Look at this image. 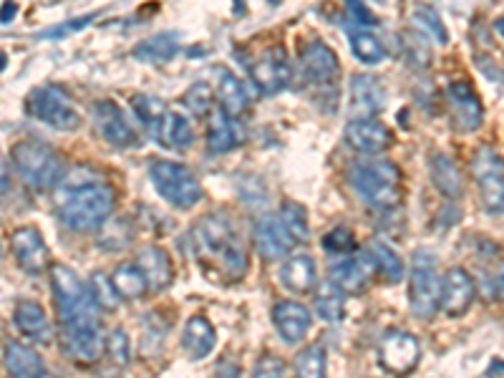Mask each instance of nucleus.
Wrapping results in <instances>:
<instances>
[{
	"mask_svg": "<svg viewBox=\"0 0 504 378\" xmlns=\"http://www.w3.org/2000/svg\"><path fill=\"white\" fill-rule=\"evenodd\" d=\"M11 157L18 175L23 176L25 184L33 189H56L68 175L61 157L50 149L49 144L36 141V139L18 141L13 147Z\"/></svg>",
	"mask_w": 504,
	"mask_h": 378,
	"instance_id": "obj_4",
	"label": "nucleus"
},
{
	"mask_svg": "<svg viewBox=\"0 0 504 378\" xmlns=\"http://www.w3.org/2000/svg\"><path fill=\"white\" fill-rule=\"evenodd\" d=\"M280 280L290 292L308 295L318 285V265L310 255H290L280 267Z\"/></svg>",
	"mask_w": 504,
	"mask_h": 378,
	"instance_id": "obj_23",
	"label": "nucleus"
},
{
	"mask_svg": "<svg viewBox=\"0 0 504 378\" xmlns=\"http://www.w3.org/2000/svg\"><path fill=\"white\" fill-rule=\"evenodd\" d=\"M494 33H497V36L504 40V15H502V18H497V21H494Z\"/></svg>",
	"mask_w": 504,
	"mask_h": 378,
	"instance_id": "obj_49",
	"label": "nucleus"
},
{
	"mask_svg": "<svg viewBox=\"0 0 504 378\" xmlns=\"http://www.w3.org/2000/svg\"><path fill=\"white\" fill-rule=\"evenodd\" d=\"M491 172H504V159L491 147H479L472 159V175L482 176Z\"/></svg>",
	"mask_w": 504,
	"mask_h": 378,
	"instance_id": "obj_45",
	"label": "nucleus"
},
{
	"mask_svg": "<svg viewBox=\"0 0 504 378\" xmlns=\"http://www.w3.org/2000/svg\"><path fill=\"white\" fill-rule=\"evenodd\" d=\"M176 50H179V36L172 31H164V33H154V36L139 40L131 56L144 63H164L175 58Z\"/></svg>",
	"mask_w": 504,
	"mask_h": 378,
	"instance_id": "obj_30",
	"label": "nucleus"
},
{
	"mask_svg": "<svg viewBox=\"0 0 504 378\" xmlns=\"http://www.w3.org/2000/svg\"><path fill=\"white\" fill-rule=\"evenodd\" d=\"M273 323L277 328V336L285 340L288 346H295V343H301L308 336L313 315L302 302L280 301L275 305V310H273Z\"/></svg>",
	"mask_w": 504,
	"mask_h": 378,
	"instance_id": "obj_20",
	"label": "nucleus"
},
{
	"mask_svg": "<svg viewBox=\"0 0 504 378\" xmlns=\"http://www.w3.org/2000/svg\"><path fill=\"white\" fill-rule=\"evenodd\" d=\"M346 290L336 285L330 277H328L326 283H320V285H315V298H313V308L315 313L320 315L323 320L328 323H338L343 313H346V295H343Z\"/></svg>",
	"mask_w": 504,
	"mask_h": 378,
	"instance_id": "obj_32",
	"label": "nucleus"
},
{
	"mask_svg": "<svg viewBox=\"0 0 504 378\" xmlns=\"http://www.w3.org/2000/svg\"><path fill=\"white\" fill-rule=\"evenodd\" d=\"M113 288L119 290L122 301H139L147 295L149 280L144 275V270L139 267V263H122L116 265V270L112 273Z\"/></svg>",
	"mask_w": 504,
	"mask_h": 378,
	"instance_id": "obj_31",
	"label": "nucleus"
},
{
	"mask_svg": "<svg viewBox=\"0 0 504 378\" xmlns=\"http://www.w3.org/2000/svg\"><path fill=\"white\" fill-rule=\"evenodd\" d=\"M441 288L444 277L436 275V257L434 252L421 248L411 257V277H409V305L416 318L428 320L441 308Z\"/></svg>",
	"mask_w": 504,
	"mask_h": 378,
	"instance_id": "obj_7",
	"label": "nucleus"
},
{
	"mask_svg": "<svg viewBox=\"0 0 504 378\" xmlns=\"http://www.w3.org/2000/svg\"><path fill=\"white\" fill-rule=\"evenodd\" d=\"M280 220H283V225L288 227V232L295 238V242H305L310 238V220H308V212H305L301 202H283L280 204Z\"/></svg>",
	"mask_w": 504,
	"mask_h": 378,
	"instance_id": "obj_36",
	"label": "nucleus"
},
{
	"mask_svg": "<svg viewBox=\"0 0 504 378\" xmlns=\"http://www.w3.org/2000/svg\"><path fill=\"white\" fill-rule=\"evenodd\" d=\"M255 245L257 252L263 255L265 260H280L292 252V248L298 245L295 238L288 232V227L283 225L280 214H263L255 225Z\"/></svg>",
	"mask_w": 504,
	"mask_h": 378,
	"instance_id": "obj_16",
	"label": "nucleus"
},
{
	"mask_svg": "<svg viewBox=\"0 0 504 378\" xmlns=\"http://www.w3.org/2000/svg\"><path fill=\"white\" fill-rule=\"evenodd\" d=\"M255 88L263 96H275L290 84V58L283 46L263 50L250 66Z\"/></svg>",
	"mask_w": 504,
	"mask_h": 378,
	"instance_id": "obj_11",
	"label": "nucleus"
},
{
	"mask_svg": "<svg viewBox=\"0 0 504 378\" xmlns=\"http://www.w3.org/2000/svg\"><path fill=\"white\" fill-rule=\"evenodd\" d=\"M106 356L119 368L131 364V343H129V336L124 333V328H113L112 333L106 336Z\"/></svg>",
	"mask_w": 504,
	"mask_h": 378,
	"instance_id": "obj_42",
	"label": "nucleus"
},
{
	"mask_svg": "<svg viewBox=\"0 0 504 378\" xmlns=\"http://www.w3.org/2000/svg\"><path fill=\"white\" fill-rule=\"evenodd\" d=\"M288 365L285 361H280L277 356H263L257 365H255V376L267 378V376H285Z\"/></svg>",
	"mask_w": 504,
	"mask_h": 378,
	"instance_id": "obj_46",
	"label": "nucleus"
},
{
	"mask_svg": "<svg viewBox=\"0 0 504 378\" xmlns=\"http://www.w3.org/2000/svg\"><path fill=\"white\" fill-rule=\"evenodd\" d=\"M131 112L137 113V119L144 126L149 129H157V124L162 122V116L166 113V106H164L162 99L151 96V94H137L131 99Z\"/></svg>",
	"mask_w": 504,
	"mask_h": 378,
	"instance_id": "obj_38",
	"label": "nucleus"
},
{
	"mask_svg": "<svg viewBox=\"0 0 504 378\" xmlns=\"http://www.w3.org/2000/svg\"><path fill=\"white\" fill-rule=\"evenodd\" d=\"M154 137L162 144L164 149H189L194 144V131H192V124L187 122V116L175 112H166L162 116V122L154 129Z\"/></svg>",
	"mask_w": 504,
	"mask_h": 378,
	"instance_id": "obj_28",
	"label": "nucleus"
},
{
	"mask_svg": "<svg viewBox=\"0 0 504 378\" xmlns=\"http://www.w3.org/2000/svg\"><path fill=\"white\" fill-rule=\"evenodd\" d=\"M386 88L376 76L358 74L351 78V113L353 119H371L383 112Z\"/></svg>",
	"mask_w": 504,
	"mask_h": 378,
	"instance_id": "obj_19",
	"label": "nucleus"
},
{
	"mask_svg": "<svg viewBox=\"0 0 504 378\" xmlns=\"http://www.w3.org/2000/svg\"><path fill=\"white\" fill-rule=\"evenodd\" d=\"M474 280L466 273L464 267H452L444 275V288H441V310L449 318H459L464 315L472 302H474Z\"/></svg>",
	"mask_w": 504,
	"mask_h": 378,
	"instance_id": "obj_18",
	"label": "nucleus"
},
{
	"mask_svg": "<svg viewBox=\"0 0 504 378\" xmlns=\"http://www.w3.org/2000/svg\"><path fill=\"white\" fill-rule=\"evenodd\" d=\"M346 141L351 149L361 151V154H381L391 147L393 134L383 122H378L376 116L353 119L351 124H346Z\"/></svg>",
	"mask_w": 504,
	"mask_h": 378,
	"instance_id": "obj_17",
	"label": "nucleus"
},
{
	"mask_svg": "<svg viewBox=\"0 0 504 378\" xmlns=\"http://www.w3.org/2000/svg\"><path fill=\"white\" fill-rule=\"evenodd\" d=\"M91 116H94V124L96 131L101 134L104 141H109L112 147L119 149H129L137 144V131L131 129L126 113L119 109V104L112 99H101L91 106Z\"/></svg>",
	"mask_w": 504,
	"mask_h": 378,
	"instance_id": "obj_12",
	"label": "nucleus"
},
{
	"mask_svg": "<svg viewBox=\"0 0 504 378\" xmlns=\"http://www.w3.org/2000/svg\"><path fill=\"white\" fill-rule=\"evenodd\" d=\"M88 288L94 292V298L99 302L101 310H113L119 301H122V295H119V290L113 288V280L112 275H104V273H96V275L88 280Z\"/></svg>",
	"mask_w": 504,
	"mask_h": 378,
	"instance_id": "obj_41",
	"label": "nucleus"
},
{
	"mask_svg": "<svg viewBox=\"0 0 504 378\" xmlns=\"http://www.w3.org/2000/svg\"><path fill=\"white\" fill-rule=\"evenodd\" d=\"M189 255L202 273L222 285L239 283L248 273V252L225 214L210 212L200 217L187 235Z\"/></svg>",
	"mask_w": 504,
	"mask_h": 378,
	"instance_id": "obj_1",
	"label": "nucleus"
},
{
	"mask_svg": "<svg viewBox=\"0 0 504 378\" xmlns=\"http://www.w3.org/2000/svg\"><path fill=\"white\" fill-rule=\"evenodd\" d=\"M374 270H376V263H374L371 250L356 252V257H348V260L330 267V280L346 292H361L368 285V280L374 277Z\"/></svg>",
	"mask_w": 504,
	"mask_h": 378,
	"instance_id": "obj_22",
	"label": "nucleus"
},
{
	"mask_svg": "<svg viewBox=\"0 0 504 378\" xmlns=\"http://www.w3.org/2000/svg\"><path fill=\"white\" fill-rule=\"evenodd\" d=\"M418 358H421V346L406 330H389L378 343V361L383 365V371H389L393 376L411 374L418 365Z\"/></svg>",
	"mask_w": 504,
	"mask_h": 378,
	"instance_id": "obj_10",
	"label": "nucleus"
},
{
	"mask_svg": "<svg viewBox=\"0 0 504 378\" xmlns=\"http://www.w3.org/2000/svg\"><path fill=\"white\" fill-rule=\"evenodd\" d=\"M497 290H500V295H502V301H504V273L497 277Z\"/></svg>",
	"mask_w": 504,
	"mask_h": 378,
	"instance_id": "obj_51",
	"label": "nucleus"
},
{
	"mask_svg": "<svg viewBox=\"0 0 504 378\" xmlns=\"http://www.w3.org/2000/svg\"><path fill=\"white\" fill-rule=\"evenodd\" d=\"M497 371H504V364H500V361H497V364H491L490 368H487V376H490V374H497Z\"/></svg>",
	"mask_w": 504,
	"mask_h": 378,
	"instance_id": "obj_50",
	"label": "nucleus"
},
{
	"mask_svg": "<svg viewBox=\"0 0 504 378\" xmlns=\"http://www.w3.org/2000/svg\"><path fill=\"white\" fill-rule=\"evenodd\" d=\"M301 66L305 78L315 84V86H323L338 78L340 61L336 56V50L328 46L326 40L313 38L310 43H305V49L301 53Z\"/></svg>",
	"mask_w": 504,
	"mask_h": 378,
	"instance_id": "obj_15",
	"label": "nucleus"
},
{
	"mask_svg": "<svg viewBox=\"0 0 504 378\" xmlns=\"http://www.w3.org/2000/svg\"><path fill=\"white\" fill-rule=\"evenodd\" d=\"M346 5H348V11H351V18H356L358 23L364 25H374L376 23V18H374V13L365 8L361 0H346Z\"/></svg>",
	"mask_w": 504,
	"mask_h": 378,
	"instance_id": "obj_47",
	"label": "nucleus"
},
{
	"mask_svg": "<svg viewBox=\"0 0 504 378\" xmlns=\"http://www.w3.org/2000/svg\"><path fill=\"white\" fill-rule=\"evenodd\" d=\"M356 194L378 210H391L401 202V172L386 159H365L356 162L348 172Z\"/></svg>",
	"mask_w": 504,
	"mask_h": 378,
	"instance_id": "obj_3",
	"label": "nucleus"
},
{
	"mask_svg": "<svg viewBox=\"0 0 504 378\" xmlns=\"http://www.w3.org/2000/svg\"><path fill=\"white\" fill-rule=\"evenodd\" d=\"M25 106H28V113L33 119L50 126V129L74 131L81 126V113L61 86L33 88L28 101H25Z\"/></svg>",
	"mask_w": 504,
	"mask_h": 378,
	"instance_id": "obj_9",
	"label": "nucleus"
},
{
	"mask_svg": "<svg viewBox=\"0 0 504 378\" xmlns=\"http://www.w3.org/2000/svg\"><path fill=\"white\" fill-rule=\"evenodd\" d=\"M295 371L302 378H323L326 376V351L320 346H310L298 356Z\"/></svg>",
	"mask_w": 504,
	"mask_h": 378,
	"instance_id": "obj_40",
	"label": "nucleus"
},
{
	"mask_svg": "<svg viewBox=\"0 0 504 378\" xmlns=\"http://www.w3.org/2000/svg\"><path fill=\"white\" fill-rule=\"evenodd\" d=\"M371 255H374V263H376V270L381 275L386 277L389 283H399L403 277V260L399 257V252L389 248L386 242L381 239H374L371 242Z\"/></svg>",
	"mask_w": 504,
	"mask_h": 378,
	"instance_id": "obj_34",
	"label": "nucleus"
},
{
	"mask_svg": "<svg viewBox=\"0 0 504 378\" xmlns=\"http://www.w3.org/2000/svg\"><path fill=\"white\" fill-rule=\"evenodd\" d=\"M56 212L68 230L91 232L109 222L116 207V192L91 169L78 166L68 172L66 179L56 187Z\"/></svg>",
	"mask_w": 504,
	"mask_h": 378,
	"instance_id": "obj_2",
	"label": "nucleus"
},
{
	"mask_svg": "<svg viewBox=\"0 0 504 378\" xmlns=\"http://www.w3.org/2000/svg\"><path fill=\"white\" fill-rule=\"evenodd\" d=\"M11 252L18 267L28 275H43L50 270L49 248L36 227H18L11 235Z\"/></svg>",
	"mask_w": 504,
	"mask_h": 378,
	"instance_id": "obj_13",
	"label": "nucleus"
},
{
	"mask_svg": "<svg viewBox=\"0 0 504 378\" xmlns=\"http://www.w3.org/2000/svg\"><path fill=\"white\" fill-rule=\"evenodd\" d=\"M49 275L58 323L61 320H74V318H81V315H99L101 308L91 288H88V283H84L81 277L76 275L68 265L53 263Z\"/></svg>",
	"mask_w": 504,
	"mask_h": 378,
	"instance_id": "obj_5",
	"label": "nucleus"
},
{
	"mask_svg": "<svg viewBox=\"0 0 504 378\" xmlns=\"http://www.w3.org/2000/svg\"><path fill=\"white\" fill-rule=\"evenodd\" d=\"M431 182L446 200H459L464 194V179L462 172L449 154H434L431 157Z\"/></svg>",
	"mask_w": 504,
	"mask_h": 378,
	"instance_id": "obj_29",
	"label": "nucleus"
},
{
	"mask_svg": "<svg viewBox=\"0 0 504 378\" xmlns=\"http://www.w3.org/2000/svg\"><path fill=\"white\" fill-rule=\"evenodd\" d=\"M323 250L328 255H353L356 250V235L348 227H336L323 238Z\"/></svg>",
	"mask_w": 504,
	"mask_h": 378,
	"instance_id": "obj_44",
	"label": "nucleus"
},
{
	"mask_svg": "<svg viewBox=\"0 0 504 378\" xmlns=\"http://www.w3.org/2000/svg\"><path fill=\"white\" fill-rule=\"evenodd\" d=\"M13 323L38 346H50L53 340V328H50L46 308L36 301H18L13 308Z\"/></svg>",
	"mask_w": 504,
	"mask_h": 378,
	"instance_id": "obj_21",
	"label": "nucleus"
},
{
	"mask_svg": "<svg viewBox=\"0 0 504 378\" xmlns=\"http://www.w3.org/2000/svg\"><path fill=\"white\" fill-rule=\"evenodd\" d=\"M446 99L452 106V124L459 134H472L482 126L484 109L479 101L477 91L469 81H454L446 88Z\"/></svg>",
	"mask_w": 504,
	"mask_h": 378,
	"instance_id": "obj_14",
	"label": "nucleus"
},
{
	"mask_svg": "<svg viewBox=\"0 0 504 378\" xmlns=\"http://www.w3.org/2000/svg\"><path fill=\"white\" fill-rule=\"evenodd\" d=\"M3 361H5L8 374L15 378H43L49 374L43 358L36 351H31L28 346L18 343V340H5Z\"/></svg>",
	"mask_w": 504,
	"mask_h": 378,
	"instance_id": "obj_25",
	"label": "nucleus"
},
{
	"mask_svg": "<svg viewBox=\"0 0 504 378\" xmlns=\"http://www.w3.org/2000/svg\"><path fill=\"white\" fill-rule=\"evenodd\" d=\"M58 340H61L63 353L76 364H96L106 353V338L101 333L99 315H81L74 320H61Z\"/></svg>",
	"mask_w": 504,
	"mask_h": 378,
	"instance_id": "obj_8",
	"label": "nucleus"
},
{
	"mask_svg": "<svg viewBox=\"0 0 504 378\" xmlns=\"http://www.w3.org/2000/svg\"><path fill=\"white\" fill-rule=\"evenodd\" d=\"M15 13H18V3L15 0H5L3 3V25H8L15 18Z\"/></svg>",
	"mask_w": 504,
	"mask_h": 378,
	"instance_id": "obj_48",
	"label": "nucleus"
},
{
	"mask_svg": "<svg viewBox=\"0 0 504 378\" xmlns=\"http://www.w3.org/2000/svg\"><path fill=\"white\" fill-rule=\"evenodd\" d=\"M217 99H220V109L232 116V119H239L242 113L248 112L250 106V96H248V88L239 81L238 76L232 74H222L220 78V88H217Z\"/></svg>",
	"mask_w": 504,
	"mask_h": 378,
	"instance_id": "obj_33",
	"label": "nucleus"
},
{
	"mask_svg": "<svg viewBox=\"0 0 504 378\" xmlns=\"http://www.w3.org/2000/svg\"><path fill=\"white\" fill-rule=\"evenodd\" d=\"M137 263L144 270L147 280H149L151 290H164L172 285V280H175V265L169 260L166 250L157 248V245L141 248V252L137 255Z\"/></svg>",
	"mask_w": 504,
	"mask_h": 378,
	"instance_id": "obj_27",
	"label": "nucleus"
},
{
	"mask_svg": "<svg viewBox=\"0 0 504 378\" xmlns=\"http://www.w3.org/2000/svg\"><path fill=\"white\" fill-rule=\"evenodd\" d=\"M351 50L358 61L368 63V66H376V63H381L386 58V49H383L381 40H378L374 33H368V31H356V33H351Z\"/></svg>",
	"mask_w": 504,
	"mask_h": 378,
	"instance_id": "obj_37",
	"label": "nucleus"
},
{
	"mask_svg": "<svg viewBox=\"0 0 504 378\" xmlns=\"http://www.w3.org/2000/svg\"><path fill=\"white\" fill-rule=\"evenodd\" d=\"M184 106H187L189 112L194 113V116H200V119H204V116H210L212 113V106H214V94H212V86L210 84H204V81H200V84H192V86L187 88V94H184Z\"/></svg>",
	"mask_w": 504,
	"mask_h": 378,
	"instance_id": "obj_39",
	"label": "nucleus"
},
{
	"mask_svg": "<svg viewBox=\"0 0 504 378\" xmlns=\"http://www.w3.org/2000/svg\"><path fill=\"white\" fill-rule=\"evenodd\" d=\"M149 179L157 194L164 202L175 204L179 210H189L202 200V184L197 175L187 164L169 162V159H154L149 164Z\"/></svg>",
	"mask_w": 504,
	"mask_h": 378,
	"instance_id": "obj_6",
	"label": "nucleus"
},
{
	"mask_svg": "<svg viewBox=\"0 0 504 378\" xmlns=\"http://www.w3.org/2000/svg\"><path fill=\"white\" fill-rule=\"evenodd\" d=\"M217 346V330L204 315H192L182 330V348L192 361H202L214 351Z\"/></svg>",
	"mask_w": 504,
	"mask_h": 378,
	"instance_id": "obj_24",
	"label": "nucleus"
},
{
	"mask_svg": "<svg viewBox=\"0 0 504 378\" xmlns=\"http://www.w3.org/2000/svg\"><path fill=\"white\" fill-rule=\"evenodd\" d=\"M479 184V197L484 210L491 214L504 212V172H491V175L474 176Z\"/></svg>",
	"mask_w": 504,
	"mask_h": 378,
	"instance_id": "obj_35",
	"label": "nucleus"
},
{
	"mask_svg": "<svg viewBox=\"0 0 504 378\" xmlns=\"http://www.w3.org/2000/svg\"><path fill=\"white\" fill-rule=\"evenodd\" d=\"M414 21L424 31H428L431 36L436 38L439 43H446L449 40V36H446V28H444V23H441V18H439V13L434 11L431 5H424V3H416L414 5Z\"/></svg>",
	"mask_w": 504,
	"mask_h": 378,
	"instance_id": "obj_43",
	"label": "nucleus"
},
{
	"mask_svg": "<svg viewBox=\"0 0 504 378\" xmlns=\"http://www.w3.org/2000/svg\"><path fill=\"white\" fill-rule=\"evenodd\" d=\"M242 141H245V131L239 126V119L227 116L222 109L212 113V122L207 129V147L212 154H227V151L238 149Z\"/></svg>",
	"mask_w": 504,
	"mask_h": 378,
	"instance_id": "obj_26",
	"label": "nucleus"
}]
</instances>
